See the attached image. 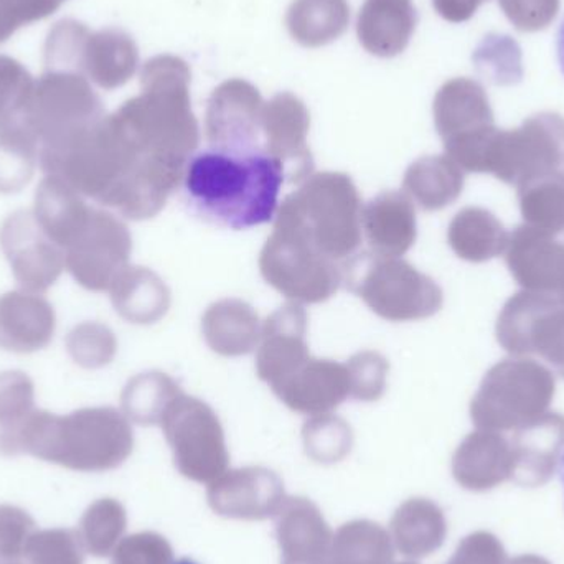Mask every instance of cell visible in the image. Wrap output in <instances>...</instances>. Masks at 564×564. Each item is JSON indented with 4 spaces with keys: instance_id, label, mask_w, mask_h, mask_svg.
<instances>
[{
    "instance_id": "obj_6",
    "label": "cell",
    "mask_w": 564,
    "mask_h": 564,
    "mask_svg": "<svg viewBox=\"0 0 564 564\" xmlns=\"http://www.w3.org/2000/svg\"><path fill=\"white\" fill-rule=\"evenodd\" d=\"M161 426L182 476L208 486L227 473L230 453L224 426L205 401L178 394L165 410Z\"/></svg>"
},
{
    "instance_id": "obj_10",
    "label": "cell",
    "mask_w": 564,
    "mask_h": 564,
    "mask_svg": "<svg viewBox=\"0 0 564 564\" xmlns=\"http://www.w3.org/2000/svg\"><path fill=\"white\" fill-rule=\"evenodd\" d=\"M132 238L128 227L109 212L91 208L65 250V268L88 291L111 289L129 267Z\"/></svg>"
},
{
    "instance_id": "obj_13",
    "label": "cell",
    "mask_w": 564,
    "mask_h": 564,
    "mask_svg": "<svg viewBox=\"0 0 564 564\" xmlns=\"http://www.w3.org/2000/svg\"><path fill=\"white\" fill-rule=\"evenodd\" d=\"M308 129L307 106L292 93H280L264 102L261 116L263 149L281 165L285 178L292 184H301L314 174V158L307 144Z\"/></svg>"
},
{
    "instance_id": "obj_9",
    "label": "cell",
    "mask_w": 564,
    "mask_h": 564,
    "mask_svg": "<svg viewBox=\"0 0 564 564\" xmlns=\"http://www.w3.org/2000/svg\"><path fill=\"white\" fill-rule=\"evenodd\" d=\"M497 340L516 357L539 355L564 378V302L522 291L497 321Z\"/></svg>"
},
{
    "instance_id": "obj_37",
    "label": "cell",
    "mask_w": 564,
    "mask_h": 564,
    "mask_svg": "<svg viewBox=\"0 0 564 564\" xmlns=\"http://www.w3.org/2000/svg\"><path fill=\"white\" fill-rule=\"evenodd\" d=\"M345 365L350 380V398L371 403L383 397L390 371V364L383 355L373 350L358 351Z\"/></svg>"
},
{
    "instance_id": "obj_1",
    "label": "cell",
    "mask_w": 564,
    "mask_h": 564,
    "mask_svg": "<svg viewBox=\"0 0 564 564\" xmlns=\"http://www.w3.org/2000/svg\"><path fill=\"white\" fill-rule=\"evenodd\" d=\"M284 181L281 165L263 148H210L188 161L182 184L188 204L202 218L247 230L276 218Z\"/></svg>"
},
{
    "instance_id": "obj_22",
    "label": "cell",
    "mask_w": 564,
    "mask_h": 564,
    "mask_svg": "<svg viewBox=\"0 0 564 564\" xmlns=\"http://www.w3.org/2000/svg\"><path fill=\"white\" fill-rule=\"evenodd\" d=\"M361 231L373 253L404 257L417 238L413 200L404 192L388 191L377 195L361 210Z\"/></svg>"
},
{
    "instance_id": "obj_24",
    "label": "cell",
    "mask_w": 564,
    "mask_h": 564,
    "mask_svg": "<svg viewBox=\"0 0 564 564\" xmlns=\"http://www.w3.org/2000/svg\"><path fill=\"white\" fill-rule=\"evenodd\" d=\"M416 25L413 0H365L357 19L358 42L371 55L393 58L406 50Z\"/></svg>"
},
{
    "instance_id": "obj_40",
    "label": "cell",
    "mask_w": 564,
    "mask_h": 564,
    "mask_svg": "<svg viewBox=\"0 0 564 564\" xmlns=\"http://www.w3.org/2000/svg\"><path fill=\"white\" fill-rule=\"evenodd\" d=\"M506 546L490 532H474L460 540L447 564H507Z\"/></svg>"
},
{
    "instance_id": "obj_44",
    "label": "cell",
    "mask_w": 564,
    "mask_h": 564,
    "mask_svg": "<svg viewBox=\"0 0 564 564\" xmlns=\"http://www.w3.org/2000/svg\"><path fill=\"white\" fill-rule=\"evenodd\" d=\"M507 564H552L549 560L543 558V556L539 555H522L517 556V558L510 560Z\"/></svg>"
},
{
    "instance_id": "obj_48",
    "label": "cell",
    "mask_w": 564,
    "mask_h": 564,
    "mask_svg": "<svg viewBox=\"0 0 564 564\" xmlns=\"http://www.w3.org/2000/svg\"><path fill=\"white\" fill-rule=\"evenodd\" d=\"M393 564H417L416 562H411V560H408V562L403 563H393Z\"/></svg>"
},
{
    "instance_id": "obj_8",
    "label": "cell",
    "mask_w": 564,
    "mask_h": 564,
    "mask_svg": "<svg viewBox=\"0 0 564 564\" xmlns=\"http://www.w3.org/2000/svg\"><path fill=\"white\" fill-rule=\"evenodd\" d=\"M264 281L291 302L321 304L344 284L345 267L322 257L289 231L274 227L260 254Z\"/></svg>"
},
{
    "instance_id": "obj_15",
    "label": "cell",
    "mask_w": 564,
    "mask_h": 564,
    "mask_svg": "<svg viewBox=\"0 0 564 564\" xmlns=\"http://www.w3.org/2000/svg\"><path fill=\"white\" fill-rule=\"evenodd\" d=\"M506 260L523 291L564 302V243L553 235L522 225L510 235Z\"/></svg>"
},
{
    "instance_id": "obj_17",
    "label": "cell",
    "mask_w": 564,
    "mask_h": 564,
    "mask_svg": "<svg viewBox=\"0 0 564 564\" xmlns=\"http://www.w3.org/2000/svg\"><path fill=\"white\" fill-rule=\"evenodd\" d=\"M271 390L295 413L311 417L328 414L350 398L347 365L311 355Z\"/></svg>"
},
{
    "instance_id": "obj_23",
    "label": "cell",
    "mask_w": 564,
    "mask_h": 564,
    "mask_svg": "<svg viewBox=\"0 0 564 564\" xmlns=\"http://www.w3.org/2000/svg\"><path fill=\"white\" fill-rule=\"evenodd\" d=\"M55 312L35 292H9L0 297V348L30 354L52 341Z\"/></svg>"
},
{
    "instance_id": "obj_31",
    "label": "cell",
    "mask_w": 564,
    "mask_h": 564,
    "mask_svg": "<svg viewBox=\"0 0 564 564\" xmlns=\"http://www.w3.org/2000/svg\"><path fill=\"white\" fill-rule=\"evenodd\" d=\"M350 23L347 0H294L285 13L292 39L305 48H321L340 39Z\"/></svg>"
},
{
    "instance_id": "obj_2",
    "label": "cell",
    "mask_w": 564,
    "mask_h": 564,
    "mask_svg": "<svg viewBox=\"0 0 564 564\" xmlns=\"http://www.w3.org/2000/svg\"><path fill=\"white\" fill-rule=\"evenodd\" d=\"M191 79L185 59L158 56L145 66L144 96L129 102L116 121L142 161L182 177L200 144V126L192 111Z\"/></svg>"
},
{
    "instance_id": "obj_12",
    "label": "cell",
    "mask_w": 564,
    "mask_h": 564,
    "mask_svg": "<svg viewBox=\"0 0 564 564\" xmlns=\"http://www.w3.org/2000/svg\"><path fill=\"white\" fill-rule=\"evenodd\" d=\"M0 245L13 276L29 292L46 291L65 270V251L46 237L33 212L10 215L0 230Z\"/></svg>"
},
{
    "instance_id": "obj_45",
    "label": "cell",
    "mask_w": 564,
    "mask_h": 564,
    "mask_svg": "<svg viewBox=\"0 0 564 564\" xmlns=\"http://www.w3.org/2000/svg\"><path fill=\"white\" fill-rule=\"evenodd\" d=\"M558 58H560V65H562V69L564 73V20H563L562 26H560V32H558Z\"/></svg>"
},
{
    "instance_id": "obj_20",
    "label": "cell",
    "mask_w": 564,
    "mask_h": 564,
    "mask_svg": "<svg viewBox=\"0 0 564 564\" xmlns=\"http://www.w3.org/2000/svg\"><path fill=\"white\" fill-rule=\"evenodd\" d=\"M433 112L437 134L444 144L470 138L496 126L486 89L470 78L444 83L434 98Z\"/></svg>"
},
{
    "instance_id": "obj_39",
    "label": "cell",
    "mask_w": 564,
    "mask_h": 564,
    "mask_svg": "<svg viewBox=\"0 0 564 564\" xmlns=\"http://www.w3.org/2000/svg\"><path fill=\"white\" fill-rule=\"evenodd\" d=\"M507 19L520 32H540L552 25L562 0H499Z\"/></svg>"
},
{
    "instance_id": "obj_21",
    "label": "cell",
    "mask_w": 564,
    "mask_h": 564,
    "mask_svg": "<svg viewBox=\"0 0 564 564\" xmlns=\"http://www.w3.org/2000/svg\"><path fill=\"white\" fill-rule=\"evenodd\" d=\"M512 467L510 440L497 431H474L453 457L454 479L470 492H487L512 480Z\"/></svg>"
},
{
    "instance_id": "obj_32",
    "label": "cell",
    "mask_w": 564,
    "mask_h": 564,
    "mask_svg": "<svg viewBox=\"0 0 564 564\" xmlns=\"http://www.w3.org/2000/svg\"><path fill=\"white\" fill-rule=\"evenodd\" d=\"M335 564H393L390 532L371 520H351L334 533Z\"/></svg>"
},
{
    "instance_id": "obj_47",
    "label": "cell",
    "mask_w": 564,
    "mask_h": 564,
    "mask_svg": "<svg viewBox=\"0 0 564 564\" xmlns=\"http://www.w3.org/2000/svg\"><path fill=\"white\" fill-rule=\"evenodd\" d=\"M174 564H197V563L191 562V560H181V562H174Z\"/></svg>"
},
{
    "instance_id": "obj_4",
    "label": "cell",
    "mask_w": 564,
    "mask_h": 564,
    "mask_svg": "<svg viewBox=\"0 0 564 564\" xmlns=\"http://www.w3.org/2000/svg\"><path fill=\"white\" fill-rule=\"evenodd\" d=\"M344 282L371 312L388 322L423 321L443 308V289L401 258L357 253L345 264Z\"/></svg>"
},
{
    "instance_id": "obj_41",
    "label": "cell",
    "mask_w": 564,
    "mask_h": 564,
    "mask_svg": "<svg viewBox=\"0 0 564 564\" xmlns=\"http://www.w3.org/2000/svg\"><path fill=\"white\" fill-rule=\"evenodd\" d=\"M33 384L26 375L20 371H7L0 375V413L23 411L32 406Z\"/></svg>"
},
{
    "instance_id": "obj_7",
    "label": "cell",
    "mask_w": 564,
    "mask_h": 564,
    "mask_svg": "<svg viewBox=\"0 0 564 564\" xmlns=\"http://www.w3.org/2000/svg\"><path fill=\"white\" fill-rule=\"evenodd\" d=\"M564 162V118L540 112L520 128L497 129L487 154L486 174L520 188L555 174Z\"/></svg>"
},
{
    "instance_id": "obj_35",
    "label": "cell",
    "mask_w": 564,
    "mask_h": 564,
    "mask_svg": "<svg viewBox=\"0 0 564 564\" xmlns=\"http://www.w3.org/2000/svg\"><path fill=\"white\" fill-rule=\"evenodd\" d=\"M480 75L494 85H517L523 78L522 50L509 35L490 33L473 56Z\"/></svg>"
},
{
    "instance_id": "obj_28",
    "label": "cell",
    "mask_w": 564,
    "mask_h": 564,
    "mask_svg": "<svg viewBox=\"0 0 564 564\" xmlns=\"http://www.w3.org/2000/svg\"><path fill=\"white\" fill-rule=\"evenodd\" d=\"M403 188L423 210H443L463 194L464 171L447 155H426L408 167Z\"/></svg>"
},
{
    "instance_id": "obj_5",
    "label": "cell",
    "mask_w": 564,
    "mask_h": 564,
    "mask_svg": "<svg viewBox=\"0 0 564 564\" xmlns=\"http://www.w3.org/2000/svg\"><path fill=\"white\" fill-rule=\"evenodd\" d=\"M556 381L545 365L532 358H509L494 365L470 403L477 430L516 431L549 413Z\"/></svg>"
},
{
    "instance_id": "obj_36",
    "label": "cell",
    "mask_w": 564,
    "mask_h": 564,
    "mask_svg": "<svg viewBox=\"0 0 564 564\" xmlns=\"http://www.w3.org/2000/svg\"><path fill=\"white\" fill-rule=\"evenodd\" d=\"M305 453L321 464L340 463L354 444L350 426L334 414L312 416L302 430Z\"/></svg>"
},
{
    "instance_id": "obj_27",
    "label": "cell",
    "mask_w": 564,
    "mask_h": 564,
    "mask_svg": "<svg viewBox=\"0 0 564 564\" xmlns=\"http://www.w3.org/2000/svg\"><path fill=\"white\" fill-rule=\"evenodd\" d=\"M91 214V207L85 204L82 195L69 187L65 181L46 175L35 195V215L46 237L58 245L63 251L83 227Z\"/></svg>"
},
{
    "instance_id": "obj_19",
    "label": "cell",
    "mask_w": 564,
    "mask_h": 564,
    "mask_svg": "<svg viewBox=\"0 0 564 564\" xmlns=\"http://www.w3.org/2000/svg\"><path fill=\"white\" fill-rule=\"evenodd\" d=\"M512 480L519 486L535 487L550 482L564 451V416L549 413L513 431Z\"/></svg>"
},
{
    "instance_id": "obj_30",
    "label": "cell",
    "mask_w": 564,
    "mask_h": 564,
    "mask_svg": "<svg viewBox=\"0 0 564 564\" xmlns=\"http://www.w3.org/2000/svg\"><path fill=\"white\" fill-rule=\"evenodd\" d=\"M510 235L499 218L479 207L460 210L451 221L447 241L460 260L486 263L506 253Z\"/></svg>"
},
{
    "instance_id": "obj_25",
    "label": "cell",
    "mask_w": 564,
    "mask_h": 564,
    "mask_svg": "<svg viewBox=\"0 0 564 564\" xmlns=\"http://www.w3.org/2000/svg\"><path fill=\"white\" fill-rule=\"evenodd\" d=\"M261 327L257 311L240 299H221L202 317L205 341L221 357L251 354L260 344Z\"/></svg>"
},
{
    "instance_id": "obj_38",
    "label": "cell",
    "mask_w": 564,
    "mask_h": 564,
    "mask_svg": "<svg viewBox=\"0 0 564 564\" xmlns=\"http://www.w3.org/2000/svg\"><path fill=\"white\" fill-rule=\"evenodd\" d=\"M68 345L75 360L85 367H101L115 357V337L112 332L102 325H82L69 335Z\"/></svg>"
},
{
    "instance_id": "obj_16",
    "label": "cell",
    "mask_w": 564,
    "mask_h": 564,
    "mask_svg": "<svg viewBox=\"0 0 564 564\" xmlns=\"http://www.w3.org/2000/svg\"><path fill=\"white\" fill-rule=\"evenodd\" d=\"M307 327V312L299 302H289L268 317L257 347L260 380L276 387L311 357Z\"/></svg>"
},
{
    "instance_id": "obj_42",
    "label": "cell",
    "mask_w": 564,
    "mask_h": 564,
    "mask_svg": "<svg viewBox=\"0 0 564 564\" xmlns=\"http://www.w3.org/2000/svg\"><path fill=\"white\" fill-rule=\"evenodd\" d=\"M131 564H174V550L161 535H144L131 549Z\"/></svg>"
},
{
    "instance_id": "obj_46",
    "label": "cell",
    "mask_w": 564,
    "mask_h": 564,
    "mask_svg": "<svg viewBox=\"0 0 564 564\" xmlns=\"http://www.w3.org/2000/svg\"><path fill=\"white\" fill-rule=\"evenodd\" d=\"M560 477H562V482H563V486H564V453H563V456H562V459H560Z\"/></svg>"
},
{
    "instance_id": "obj_11",
    "label": "cell",
    "mask_w": 564,
    "mask_h": 564,
    "mask_svg": "<svg viewBox=\"0 0 564 564\" xmlns=\"http://www.w3.org/2000/svg\"><path fill=\"white\" fill-rule=\"evenodd\" d=\"M264 101L247 79L221 83L208 99L205 134L210 148L248 151L260 145Z\"/></svg>"
},
{
    "instance_id": "obj_14",
    "label": "cell",
    "mask_w": 564,
    "mask_h": 564,
    "mask_svg": "<svg viewBox=\"0 0 564 564\" xmlns=\"http://www.w3.org/2000/svg\"><path fill=\"white\" fill-rule=\"evenodd\" d=\"M207 499L217 516L260 522L280 512L285 500L284 484L267 467H241L208 484Z\"/></svg>"
},
{
    "instance_id": "obj_18",
    "label": "cell",
    "mask_w": 564,
    "mask_h": 564,
    "mask_svg": "<svg viewBox=\"0 0 564 564\" xmlns=\"http://www.w3.org/2000/svg\"><path fill=\"white\" fill-rule=\"evenodd\" d=\"M274 520L281 564H335L334 532L314 502L285 497Z\"/></svg>"
},
{
    "instance_id": "obj_3",
    "label": "cell",
    "mask_w": 564,
    "mask_h": 564,
    "mask_svg": "<svg viewBox=\"0 0 564 564\" xmlns=\"http://www.w3.org/2000/svg\"><path fill=\"white\" fill-rule=\"evenodd\" d=\"M297 185L281 202L274 227L345 267L360 250L364 235L357 185L341 172L311 174Z\"/></svg>"
},
{
    "instance_id": "obj_33",
    "label": "cell",
    "mask_w": 564,
    "mask_h": 564,
    "mask_svg": "<svg viewBox=\"0 0 564 564\" xmlns=\"http://www.w3.org/2000/svg\"><path fill=\"white\" fill-rule=\"evenodd\" d=\"M520 212L529 227L543 234L564 231V175H545L519 188Z\"/></svg>"
},
{
    "instance_id": "obj_29",
    "label": "cell",
    "mask_w": 564,
    "mask_h": 564,
    "mask_svg": "<svg viewBox=\"0 0 564 564\" xmlns=\"http://www.w3.org/2000/svg\"><path fill=\"white\" fill-rule=\"evenodd\" d=\"M109 292L116 311L132 324H154L171 307L167 285L145 268H126L112 282Z\"/></svg>"
},
{
    "instance_id": "obj_43",
    "label": "cell",
    "mask_w": 564,
    "mask_h": 564,
    "mask_svg": "<svg viewBox=\"0 0 564 564\" xmlns=\"http://www.w3.org/2000/svg\"><path fill=\"white\" fill-rule=\"evenodd\" d=\"M487 0H433L437 15L451 23H463L476 15Z\"/></svg>"
},
{
    "instance_id": "obj_26",
    "label": "cell",
    "mask_w": 564,
    "mask_h": 564,
    "mask_svg": "<svg viewBox=\"0 0 564 564\" xmlns=\"http://www.w3.org/2000/svg\"><path fill=\"white\" fill-rule=\"evenodd\" d=\"M394 550L406 560L427 558L444 545L447 522L443 509L430 499L406 500L398 507L390 530Z\"/></svg>"
},
{
    "instance_id": "obj_34",
    "label": "cell",
    "mask_w": 564,
    "mask_h": 564,
    "mask_svg": "<svg viewBox=\"0 0 564 564\" xmlns=\"http://www.w3.org/2000/svg\"><path fill=\"white\" fill-rule=\"evenodd\" d=\"M184 393L174 378L161 371L138 375L122 391V408L141 424H161L169 404Z\"/></svg>"
}]
</instances>
